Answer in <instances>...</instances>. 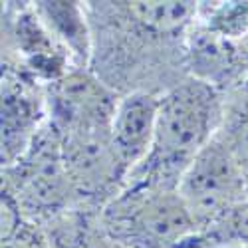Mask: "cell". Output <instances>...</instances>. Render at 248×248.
Wrapping results in <instances>:
<instances>
[{
  "label": "cell",
  "mask_w": 248,
  "mask_h": 248,
  "mask_svg": "<svg viewBox=\"0 0 248 248\" xmlns=\"http://www.w3.org/2000/svg\"><path fill=\"white\" fill-rule=\"evenodd\" d=\"M93 52L90 70L119 95H163L189 78L185 48L197 20L193 0L86 2Z\"/></svg>",
  "instance_id": "cell-1"
},
{
  "label": "cell",
  "mask_w": 248,
  "mask_h": 248,
  "mask_svg": "<svg viewBox=\"0 0 248 248\" xmlns=\"http://www.w3.org/2000/svg\"><path fill=\"white\" fill-rule=\"evenodd\" d=\"M222 113L224 95L195 78L165 92L159 101L153 147L129 173L125 185L177 189L193 161L218 133Z\"/></svg>",
  "instance_id": "cell-2"
},
{
  "label": "cell",
  "mask_w": 248,
  "mask_h": 248,
  "mask_svg": "<svg viewBox=\"0 0 248 248\" xmlns=\"http://www.w3.org/2000/svg\"><path fill=\"white\" fill-rule=\"evenodd\" d=\"M108 234L121 248H179L197 224L177 189L125 185L99 213Z\"/></svg>",
  "instance_id": "cell-3"
},
{
  "label": "cell",
  "mask_w": 248,
  "mask_h": 248,
  "mask_svg": "<svg viewBox=\"0 0 248 248\" xmlns=\"http://www.w3.org/2000/svg\"><path fill=\"white\" fill-rule=\"evenodd\" d=\"M2 191H8L26 220L48 224L56 217L76 209V197L62 155V137L54 123L46 121L28 149L0 171Z\"/></svg>",
  "instance_id": "cell-4"
},
{
  "label": "cell",
  "mask_w": 248,
  "mask_h": 248,
  "mask_svg": "<svg viewBox=\"0 0 248 248\" xmlns=\"http://www.w3.org/2000/svg\"><path fill=\"white\" fill-rule=\"evenodd\" d=\"M66 173L76 197V209L101 213L127 183L109 129H76L60 133Z\"/></svg>",
  "instance_id": "cell-5"
},
{
  "label": "cell",
  "mask_w": 248,
  "mask_h": 248,
  "mask_svg": "<svg viewBox=\"0 0 248 248\" xmlns=\"http://www.w3.org/2000/svg\"><path fill=\"white\" fill-rule=\"evenodd\" d=\"M177 191L199 231L248 201V177L231 149L215 135L183 175Z\"/></svg>",
  "instance_id": "cell-6"
},
{
  "label": "cell",
  "mask_w": 248,
  "mask_h": 248,
  "mask_svg": "<svg viewBox=\"0 0 248 248\" xmlns=\"http://www.w3.org/2000/svg\"><path fill=\"white\" fill-rule=\"evenodd\" d=\"M2 60L22 68L44 86L76 68L70 54L42 22L32 2H4Z\"/></svg>",
  "instance_id": "cell-7"
},
{
  "label": "cell",
  "mask_w": 248,
  "mask_h": 248,
  "mask_svg": "<svg viewBox=\"0 0 248 248\" xmlns=\"http://www.w3.org/2000/svg\"><path fill=\"white\" fill-rule=\"evenodd\" d=\"M121 95L90 68H74L46 86L48 121L60 133L109 129Z\"/></svg>",
  "instance_id": "cell-8"
},
{
  "label": "cell",
  "mask_w": 248,
  "mask_h": 248,
  "mask_svg": "<svg viewBox=\"0 0 248 248\" xmlns=\"http://www.w3.org/2000/svg\"><path fill=\"white\" fill-rule=\"evenodd\" d=\"M48 121L46 86L2 60V115H0V163L2 167L22 155Z\"/></svg>",
  "instance_id": "cell-9"
},
{
  "label": "cell",
  "mask_w": 248,
  "mask_h": 248,
  "mask_svg": "<svg viewBox=\"0 0 248 248\" xmlns=\"http://www.w3.org/2000/svg\"><path fill=\"white\" fill-rule=\"evenodd\" d=\"M189 78L204 81L222 95L248 79V58L236 40L222 38L195 22L185 48Z\"/></svg>",
  "instance_id": "cell-10"
},
{
  "label": "cell",
  "mask_w": 248,
  "mask_h": 248,
  "mask_svg": "<svg viewBox=\"0 0 248 248\" xmlns=\"http://www.w3.org/2000/svg\"><path fill=\"white\" fill-rule=\"evenodd\" d=\"M161 95L133 92L121 95L111 121V143L121 165L131 173L153 147Z\"/></svg>",
  "instance_id": "cell-11"
},
{
  "label": "cell",
  "mask_w": 248,
  "mask_h": 248,
  "mask_svg": "<svg viewBox=\"0 0 248 248\" xmlns=\"http://www.w3.org/2000/svg\"><path fill=\"white\" fill-rule=\"evenodd\" d=\"M38 16L66 48L76 68H90L93 36L86 2L76 0H36L32 2Z\"/></svg>",
  "instance_id": "cell-12"
},
{
  "label": "cell",
  "mask_w": 248,
  "mask_h": 248,
  "mask_svg": "<svg viewBox=\"0 0 248 248\" xmlns=\"http://www.w3.org/2000/svg\"><path fill=\"white\" fill-rule=\"evenodd\" d=\"M44 229L54 248H121L103 229L95 211L72 209L44 224Z\"/></svg>",
  "instance_id": "cell-13"
},
{
  "label": "cell",
  "mask_w": 248,
  "mask_h": 248,
  "mask_svg": "<svg viewBox=\"0 0 248 248\" xmlns=\"http://www.w3.org/2000/svg\"><path fill=\"white\" fill-rule=\"evenodd\" d=\"M248 246V201L232 206L209 226L195 231L179 248H229Z\"/></svg>",
  "instance_id": "cell-14"
},
{
  "label": "cell",
  "mask_w": 248,
  "mask_h": 248,
  "mask_svg": "<svg viewBox=\"0 0 248 248\" xmlns=\"http://www.w3.org/2000/svg\"><path fill=\"white\" fill-rule=\"evenodd\" d=\"M217 137L231 149L248 177V79L224 95V113Z\"/></svg>",
  "instance_id": "cell-15"
},
{
  "label": "cell",
  "mask_w": 248,
  "mask_h": 248,
  "mask_svg": "<svg viewBox=\"0 0 248 248\" xmlns=\"http://www.w3.org/2000/svg\"><path fill=\"white\" fill-rule=\"evenodd\" d=\"M195 22L229 40L248 36V0H213L199 2Z\"/></svg>",
  "instance_id": "cell-16"
},
{
  "label": "cell",
  "mask_w": 248,
  "mask_h": 248,
  "mask_svg": "<svg viewBox=\"0 0 248 248\" xmlns=\"http://www.w3.org/2000/svg\"><path fill=\"white\" fill-rule=\"evenodd\" d=\"M0 242H2V248H54L46 229L32 220H24L10 236Z\"/></svg>",
  "instance_id": "cell-17"
},
{
  "label": "cell",
  "mask_w": 248,
  "mask_h": 248,
  "mask_svg": "<svg viewBox=\"0 0 248 248\" xmlns=\"http://www.w3.org/2000/svg\"><path fill=\"white\" fill-rule=\"evenodd\" d=\"M24 220V213L16 199L8 191L0 189V240L10 236Z\"/></svg>",
  "instance_id": "cell-18"
},
{
  "label": "cell",
  "mask_w": 248,
  "mask_h": 248,
  "mask_svg": "<svg viewBox=\"0 0 248 248\" xmlns=\"http://www.w3.org/2000/svg\"><path fill=\"white\" fill-rule=\"evenodd\" d=\"M238 42H240V46H242V50H244V54H246V58H248V36L242 38V40H238Z\"/></svg>",
  "instance_id": "cell-19"
},
{
  "label": "cell",
  "mask_w": 248,
  "mask_h": 248,
  "mask_svg": "<svg viewBox=\"0 0 248 248\" xmlns=\"http://www.w3.org/2000/svg\"><path fill=\"white\" fill-rule=\"evenodd\" d=\"M229 248H248V246H229Z\"/></svg>",
  "instance_id": "cell-20"
}]
</instances>
